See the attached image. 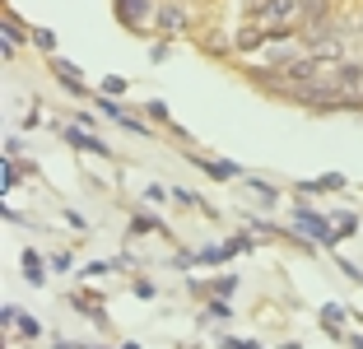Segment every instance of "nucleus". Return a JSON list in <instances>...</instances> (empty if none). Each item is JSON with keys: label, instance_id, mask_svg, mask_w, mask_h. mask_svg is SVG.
Returning <instances> with one entry per match:
<instances>
[{"label": "nucleus", "instance_id": "dca6fc26", "mask_svg": "<svg viewBox=\"0 0 363 349\" xmlns=\"http://www.w3.org/2000/svg\"><path fill=\"white\" fill-rule=\"evenodd\" d=\"M145 112H150L154 121H168V107H163V103H145Z\"/></svg>", "mask_w": 363, "mask_h": 349}, {"label": "nucleus", "instance_id": "9b49d317", "mask_svg": "<svg viewBox=\"0 0 363 349\" xmlns=\"http://www.w3.org/2000/svg\"><path fill=\"white\" fill-rule=\"evenodd\" d=\"M228 256H233L228 247H205V252L196 256V261H201V265H219V261H228Z\"/></svg>", "mask_w": 363, "mask_h": 349}, {"label": "nucleus", "instance_id": "0eeeda50", "mask_svg": "<svg viewBox=\"0 0 363 349\" xmlns=\"http://www.w3.org/2000/svg\"><path fill=\"white\" fill-rule=\"evenodd\" d=\"M270 19H298L303 14V0H270Z\"/></svg>", "mask_w": 363, "mask_h": 349}, {"label": "nucleus", "instance_id": "6ab92c4d", "mask_svg": "<svg viewBox=\"0 0 363 349\" xmlns=\"http://www.w3.org/2000/svg\"><path fill=\"white\" fill-rule=\"evenodd\" d=\"M270 10V0H247V14H266Z\"/></svg>", "mask_w": 363, "mask_h": 349}, {"label": "nucleus", "instance_id": "a211bd4d", "mask_svg": "<svg viewBox=\"0 0 363 349\" xmlns=\"http://www.w3.org/2000/svg\"><path fill=\"white\" fill-rule=\"evenodd\" d=\"M228 252H252V238H233V243H224Z\"/></svg>", "mask_w": 363, "mask_h": 349}, {"label": "nucleus", "instance_id": "20e7f679", "mask_svg": "<svg viewBox=\"0 0 363 349\" xmlns=\"http://www.w3.org/2000/svg\"><path fill=\"white\" fill-rule=\"evenodd\" d=\"M150 14V0H117V19L121 28H140V19Z\"/></svg>", "mask_w": 363, "mask_h": 349}, {"label": "nucleus", "instance_id": "f03ea898", "mask_svg": "<svg viewBox=\"0 0 363 349\" xmlns=\"http://www.w3.org/2000/svg\"><path fill=\"white\" fill-rule=\"evenodd\" d=\"M294 223H298L308 238H317V243H335V233H331V223H326V214H317V210H294Z\"/></svg>", "mask_w": 363, "mask_h": 349}, {"label": "nucleus", "instance_id": "f8f14e48", "mask_svg": "<svg viewBox=\"0 0 363 349\" xmlns=\"http://www.w3.org/2000/svg\"><path fill=\"white\" fill-rule=\"evenodd\" d=\"M23 275H28L33 284H43V261H38L33 252H23Z\"/></svg>", "mask_w": 363, "mask_h": 349}, {"label": "nucleus", "instance_id": "f257e3e1", "mask_svg": "<svg viewBox=\"0 0 363 349\" xmlns=\"http://www.w3.org/2000/svg\"><path fill=\"white\" fill-rule=\"evenodd\" d=\"M326 79L340 89V98H363V65L359 61H335V70Z\"/></svg>", "mask_w": 363, "mask_h": 349}, {"label": "nucleus", "instance_id": "9d476101", "mask_svg": "<svg viewBox=\"0 0 363 349\" xmlns=\"http://www.w3.org/2000/svg\"><path fill=\"white\" fill-rule=\"evenodd\" d=\"M261 43H266V33H261V28H242V33H238V47H242V52H252V47H261Z\"/></svg>", "mask_w": 363, "mask_h": 349}, {"label": "nucleus", "instance_id": "f3484780", "mask_svg": "<svg viewBox=\"0 0 363 349\" xmlns=\"http://www.w3.org/2000/svg\"><path fill=\"white\" fill-rule=\"evenodd\" d=\"M354 228H359V219H354V214H345L340 228H335V238H345V233H354Z\"/></svg>", "mask_w": 363, "mask_h": 349}, {"label": "nucleus", "instance_id": "ddd939ff", "mask_svg": "<svg viewBox=\"0 0 363 349\" xmlns=\"http://www.w3.org/2000/svg\"><path fill=\"white\" fill-rule=\"evenodd\" d=\"M33 43L43 47V52H52V47H56V38H52V28H33Z\"/></svg>", "mask_w": 363, "mask_h": 349}, {"label": "nucleus", "instance_id": "7ed1b4c3", "mask_svg": "<svg viewBox=\"0 0 363 349\" xmlns=\"http://www.w3.org/2000/svg\"><path fill=\"white\" fill-rule=\"evenodd\" d=\"M61 140H70L75 149H89V154H103V159L112 154V149H107L98 135H89V131H79V126H65V131H61Z\"/></svg>", "mask_w": 363, "mask_h": 349}, {"label": "nucleus", "instance_id": "39448f33", "mask_svg": "<svg viewBox=\"0 0 363 349\" xmlns=\"http://www.w3.org/2000/svg\"><path fill=\"white\" fill-rule=\"evenodd\" d=\"M159 28L163 33H182L186 28V10H182V5H159Z\"/></svg>", "mask_w": 363, "mask_h": 349}, {"label": "nucleus", "instance_id": "6e6552de", "mask_svg": "<svg viewBox=\"0 0 363 349\" xmlns=\"http://www.w3.org/2000/svg\"><path fill=\"white\" fill-rule=\"evenodd\" d=\"M52 74H56V79H65V84H84V79H79V65L65 61V56H56V61H52Z\"/></svg>", "mask_w": 363, "mask_h": 349}, {"label": "nucleus", "instance_id": "aec40b11", "mask_svg": "<svg viewBox=\"0 0 363 349\" xmlns=\"http://www.w3.org/2000/svg\"><path fill=\"white\" fill-rule=\"evenodd\" d=\"M359 33H363V19H359Z\"/></svg>", "mask_w": 363, "mask_h": 349}, {"label": "nucleus", "instance_id": "1a4fd4ad", "mask_svg": "<svg viewBox=\"0 0 363 349\" xmlns=\"http://www.w3.org/2000/svg\"><path fill=\"white\" fill-rule=\"evenodd\" d=\"M196 163H201V168L210 172L214 182H228V177H238V168H233V163H219V159H214V163H210V159H196Z\"/></svg>", "mask_w": 363, "mask_h": 349}, {"label": "nucleus", "instance_id": "423d86ee", "mask_svg": "<svg viewBox=\"0 0 363 349\" xmlns=\"http://www.w3.org/2000/svg\"><path fill=\"white\" fill-rule=\"evenodd\" d=\"M326 14H331V0H303V23H308V28L326 23Z\"/></svg>", "mask_w": 363, "mask_h": 349}, {"label": "nucleus", "instance_id": "2eb2a0df", "mask_svg": "<svg viewBox=\"0 0 363 349\" xmlns=\"http://www.w3.org/2000/svg\"><path fill=\"white\" fill-rule=\"evenodd\" d=\"M19 331H23V336H38L43 326H38V317H28V312H23V317H19Z\"/></svg>", "mask_w": 363, "mask_h": 349}, {"label": "nucleus", "instance_id": "4468645a", "mask_svg": "<svg viewBox=\"0 0 363 349\" xmlns=\"http://www.w3.org/2000/svg\"><path fill=\"white\" fill-rule=\"evenodd\" d=\"M210 289H214V294H219V298H228V294H233V289H238V279H233V275H224V279H214Z\"/></svg>", "mask_w": 363, "mask_h": 349}]
</instances>
